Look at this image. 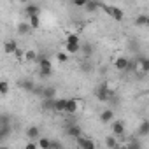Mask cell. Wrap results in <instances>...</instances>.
<instances>
[{
  "mask_svg": "<svg viewBox=\"0 0 149 149\" xmlns=\"http://www.w3.org/2000/svg\"><path fill=\"white\" fill-rule=\"evenodd\" d=\"M100 7H102V11H104V13H107L114 21H123V19H125V13H123V9H119V7H116V6L100 4Z\"/></svg>",
  "mask_w": 149,
  "mask_h": 149,
  "instance_id": "obj_1",
  "label": "cell"
},
{
  "mask_svg": "<svg viewBox=\"0 0 149 149\" xmlns=\"http://www.w3.org/2000/svg\"><path fill=\"white\" fill-rule=\"evenodd\" d=\"M112 95H114V93L109 90V84H107V83H102V84L95 90V97H97L100 102H107Z\"/></svg>",
  "mask_w": 149,
  "mask_h": 149,
  "instance_id": "obj_2",
  "label": "cell"
},
{
  "mask_svg": "<svg viewBox=\"0 0 149 149\" xmlns=\"http://www.w3.org/2000/svg\"><path fill=\"white\" fill-rule=\"evenodd\" d=\"M81 105L83 102L77 100V98H67V104H65V114H76L81 111Z\"/></svg>",
  "mask_w": 149,
  "mask_h": 149,
  "instance_id": "obj_3",
  "label": "cell"
},
{
  "mask_svg": "<svg viewBox=\"0 0 149 149\" xmlns=\"http://www.w3.org/2000/svg\"><path fill=\"white\" fill-rule=\"evenodd\" d=\"M111 130H112V135H114V137H123L125 132H126L125 121H121V119H112V121H111Z\"/></svg>",
  "mask_w": 149,
  "mask_h": 149,
  "instance_id": "obj_4",
  "label": "cell"
},
{
  "mask_svg": "<svg viewBox=\"0 0 149 149\" xmlns=\"http://www.w3.org/2000/svg\"><path fill=\"white\" fill-rule=\"evenodd\" d=\"M65 133H67L70 139H77L79 135H83V128H81L79 125H76V123H68V125L65 126Z\"/></svg>",
  "mask_w": 149,
  "mask_h": 149,
  "instance_id": "obj_5",
  "label": "cell"
},
{
  "mask_svg": "<svg viewBox=\"0 0 149 149\" xmlns=\"http://www.w3.org/2000/svg\"><path fill=\"white\" fill-rule=\"evenodd\" d=\"M37 68L39 70H53V65H51V60L47 58V56H40L39 54V58H37Z\"/></svg>",
  "mask_w": 149,
  "mask_h": 149,
  "instance_id": "obj_6",
  "label": "cell"
},
{
  "mask_svg": "<svg viewBox=\"0 0 149 149\" xmlns=\"http://www.w3.org/2000/svg\"><path fill=\"white\" fill-rule=\"evenodd\" d=\"M25 135H26V139H28V140H37V139L40 137V128H39L37 125H32V126H28V128H26Z\"/></svg>",
  "mask_w": 149,
  "mask_h": 149,
  "instance_id": "obj_7",
  "label": "cell"
},
{
  "mask_svg": "<svg viewBox=\"0 0 149 149\" xmlns=\"http://www.w3.org/2000/svg\"><path fill=\"white\" fill-rule=\"evenodd\" d=\"M76 144L79 146V147H84V149H95V142L93 140H90V139H86L84 135H79L77 139H76Z\"/></svg>",
  "mask_w": 149,
  "mask_h": 149,
  "instance_id": "obj_8",
  "label": "cell"
},
{
  "mask_svg": "<svg viewBox=\"0 0 149 149\" xmlns=\"http://www.w3.org/2000/svg\"><path fill=\"white\" fill-rule=\"evenodd\" d=\"M128 58H125V56H119V58H116L114 60V68L116 70H119V72H125L126 68H128Z\"/></svg>",
  "mask_w": 149,
  "mask_h": 149,
  "instance_id": "obj_9",
  "label": "cell"
},
{
  "mask_svg": "<svg viewBox=\"0 0 149 149\" xmlns=\"http://www.w3.org/2000/svg\"><path fill=\"white\" fill-rule=\"evenodd\" d=\"M81 51V42H65V53L77 54Z\"/></svg>",
  "mask_w": 149,
  "mask_h": 149,
  "instance_id": "obj_10",
  "label": "cell"
},
{
  "mask_svg": "<svg viewBox=\"0 0 149 149\" xmlns=\"http://www.w3.org/2000/svg\"><path fill=\"white\" fill-rule=\"evenodd\" d=\"M37 58H39V53H37L35 49H26V51H25V56H23V61H26V63H35Z\"/></svg>",
  "mask_w": 149,
  "mask_h": 149,
  "instance_id": "obj_11",
  "label": "cell"
},
{
  "mask_svg": "<svg viewBox=\"0 0 149 149\" xmlns=\"http://www.w3.org/2000/svg\"><path fill=\"white\" fill-rule=\"evenodd\" d=\"M112 119H114V111H112V109H104V111L100 112V121H102L104 125L111 123Z\"/></svg>",
  "mask_w": 149,
  "mask_h": 149,
  "instance_id": "obj_12",
  "label": "cell"
},
{
  "mask_svg": "<svg viewBox=\"0 0 149 149\" xmlns=\"http://www.w3.org/2000/svg\"><path fill=\"white\" fill-rule=\"evenodd\" d=\"M65 104H67V98H54L53 100V111L54 112H65Z\"/></svg>",
  "mask_w": 149,
  "mask_h": 149,
  "instance_id": "obj_13",
  "label": "cell"
},
{
  "mask_svg": "<svg viewBox=\"0 0 149 149\" xmlns=\"http://www.w3.org/2000/svg\"><path fill=\"white\" fill-rule=\"evenodd\" d=\"M18 49V44H16V40H6L4 42V53L6 54H14V51Z\"/></svg>",
  "mask_w": 149,
  "mask_h": 149,
  "instance_id": "obj_14",
  "label": "cell"
},
{
  "mask_svg": "<svg viewBox=\"0 0 149 149\" xmlns=\"http://www.w3.org/2000/svg\"><path fill=\"white\" fill-rule=\"evenodd\" d=\"M19 88H21L23 91H26V93H32L33 88H35V84H33L32 79H23V81H19Z\"/></svg>",
  "mask_w": 149,
  "mask_h": 149,
  "instance_id": "obj_15",
  "label": "cell"
},
{
  "mask_svg": "<svg viewBox=\"0 0 149 149\" xmlns=\"http://www.w3.org/2000/svg\"><path fill=\"white\" fill-rule=\"evenodd\" d=\"M28 25L32 30H37L40 26V16L39 14H33V16H28Z\"/></svg>",
  "mask_w": 149,
  "mask_h": 149,
  "instance_id": "obj_16",
  "label": "cell"
},
{
  "mask_svg": "<svg viewBox=\"0 0 149 149\" xmlns=\"http://www.w3.org/2000/svg\"><path fill=\"white\" fill-rule=\"evenodd\" d=\"M11 135V126L9 125H0V142H4Z\"/></svg>",
  "mask_w": 149,
  "mask_h": 149,
  "instance_id": "obj_17",
  "label": "cell"
},
{
  "mask_svg": "<svg viewBox=\"0 0 149 149\" xmlns=\"http://www.w3.org/2000/svg\"><path fill=\"white\" fill-rule=\"evenodd\" d=\"M100 7V2H98V0H88V2H86V6L83 7L84 11H88V13H93V11H97Z\"/></svg>",
  "mask_w": 149,
  "mask_h": 149,
  "instance_id": "obj_18",
  "label": "cell"
},
{
  "mask_svg": "<svg viewBox=\"0 0 149 149\" xmlns=\"http://www.w3.org/2000/svg\"><path fill=\"white\" fill-rule=\"evenodd\" d=\"M25 14L26 16H33V14H40V7L35 6V4H28L25 7Z\"/></svg>",
  "mask_w": 149,
  "mask_h": 149,
  "instance_id": "obj_19",
  "label": "cell"
},
{
  "mask_svg": "<svg viewBox=\"0 0 149 149\" xmlns=\"http://www.w3.org/2000/svg\"><path fill=\"white\" fill-rule=\"evenodd\" d=\"M147 23H149V18H147V14H139V16L135 18V26H139V28H142V26H147Z\"/></svg>",
  "mask_w": 149,
  "mask_h": 149,
  "instance_id": "obj_20",
  "label": "cell"
},
{
  "mask_svg": "<svg viewBox=\"0 0 149 149\" xmlns=\"http://www.w3.org/2000/svg\"><path fill=\"white\" fill-rule=\"evenodd\" d=\"M147 133H149V121H146V119H144V121L140 123V126H139L137 135H139V137H146Z\"/></svg>",
  "mask_w": 149,
  "mask_h": 149,
  "instance_id": "obj_21",
  "label": "cell"
},
{
  "mask_svg": "<svg viewBox=\"0 0 149 149\" xmlns=\"http://www.w3.org/2000/svg\"><path fill=\"white\" fill-rule=\"evenodd\" d=\"M105 146H107L109 149H116V147H119V142L116 140L114 135H107V137H105Z\"/></svg>",
  "mask_w": 149,
  "mask_h": 149,
  "instance_id": "obj_22",
  "label": "cell"
},
{
  "mask_svg": "<svg viewBox=\"0 0 149 149\" xmlns=\"http://www.w3.org/2000/svg\"><path fill=\"white\" fill-rule=\"evenodd\" d=\"M9 90H11V84L7 81H0V97L9 95Z\"/></svg>",
  "mask_w": 149,
  "mask_h": 149,
  "instance_id": "obj_23",
  "label": "cell"
},
{
  "mask_svg": "<svg viewBox=\"0 0 149 149\" xmlns=\"http://www.w3.org/2000/svg\"><path fill=\"white\" fill-rule=\"evenodd\" d=\"M37 147L39 149H49V139H46V137H39L37 139Z\"/></svg>",
  "mask_w": 149,
  "mask_h": 149,
  "instance_id": "obj_24",
  "label": "cell"
},
{
  "mask_svg": "<svg viewBox=\"0 0 149 149\" xmlns=\"http://www.w3.org/2000/svg\"><path fill=\"white\" fill-rule=\"evenodd\" d=\"M30 30H32V28H30L28 23H19V25H18V33H19V35H26Z\"/></svg>",
  "mask_w": 149,
  "mask_h": 149,
  "instance_id": "obj_25",
  "label": "cell"
},
{
  "mask_svg": "<svg viewBox=\"0 0 149 149\" xmlns=\"http://www.w3.org/2000/svg\"><path fill=\"white\" fill-rule=\"evenodd\" d=\"M54 93H56V90L54 88H42V97L44 98H54Z\"/></svg>",
  "mask_w": 149,
  "mask_h": 149,
  "instance_id": "obj_26",
  "label": "cell"
},
{
  "mask_svg": "<svg viewBox=\"0 0 149 149\" xmlns=\"http://www.w3.org/2000/svg\"><path fill=\"white\" fill-rule=\"evenodd\" d=\"M68 53H65V51H60V53H56V60H58V63H67L68 61Z\"/></svg>",
  "mask_w": 149,
  "mask_h": 149,
  "instance_id": "obj_27",
  "label": "cell"
},
{
  "mask_svg": "<svg viewBox=\"0 0 149 149\" xmlns=\"http://www.w3.org/2000/svg\"><path fill=\"white\" fill-rule=\"evenodd\" d=\"M65 42H81V40H79V35L77 33H68L65 37Z\"/></svg>",
  "mask_w": 149,
  "mask_h": 149,
  "instance_id": "obj_28",
  "label": "cell"
},
{
  "mask_svg": "<svg viewBox=\"0 0 149 149\" xmlns=\"http://www.w3.org/2000/svg\"><path fill=\"white\" fill-rule=\"evenodd\" d=\"M14 56H16V60H18V61H23V56H25V51H23L21 47H18V49L14 51Z\"/></svg>",
  "mask_w": 149,
  "mask_h": 149,
  "instance_id": "obj_29",
  "label": "cell"
},
{
  "mask_svg": "<svg viewBox=\"0 0 149 149\" xmlns=\"http://www.w3.org/2000/svg\"><path fill=\"white\" fill-rule=\"evenodd\" d=\"M39 76H40L42 79H47V77L53 76V70H39Z\"/></svg>",
  "mask_w": 149,
  "mask_h": 149,
  "instance_id": "obj_30",
  "label": "cell"
},
{
  "mask_svg": "<svg viewBox=\"0 0 149 149\" xmlns=\"http://www.w3.org/2000/svg\"><path fill=\"white\" fill-rule=\"evenodd\" d=\"M86 2H88V0H72V4L76 6V7H79V9H83L86 6Z\"/></svg>",
  "mask_w": 149,
  "mask_h": 149,
  "instance_id": "obj_31",
  "label": "cell"
},
{
  "mask_svg": "<svg viewBox=\"0 0 149 149\" xmlns=\"http://www.w3.org/2000/svg\"><path fill=\"white\" fill-rule=\"evenodd\" d=\"M61 147V142L58 140H49V149H60Z\"/></svg>",
  "mask_w": 149,
  "mask_h": 149,
  "instance_id": "obj_32",
  "label": "cell"
},
{
  "mask_svg": "<svg viewBox=\"0 0 149 149\" xmlns=\"http://www.w3.org/2000/svg\"><path fill=\"white\" fill-rule=\"evenodd\" d=\"M25 147H26V149H39V147H37V140H30V142H26Z\"/></svg>",
  "mask_w": 149,
  "mask_h": 149,
  "instance_id": "obj_33",
  "label": "cell"
},
{
  "mask_svg": "<svg viewBox=\"0 0 149 149\" xmlns=\"http://www.w3.org/2000/svg\"><path fill=\"white\" fill-rule=\"evenodd\" d=\"M90 49H91V46H84V53H86V54H90V53H91Z\"/></svg>",
  "mask_w": 149,
  "mask_h": 149,
  "instance_id": "obj_34",
  "label": "cell"
},
{
  "mask_svg": "<svg viewBox=\"0 0 149 149\" xmlns=\"http://www.w3.org/2000/svg\"><path fill=\"white\" fill-rule=\"evenodd\" d=\"M16 2H21V4H26V2H28V0H16Z\"/></svg>",
  "mask_w": 149,
  "mask_h": 149,
  "instance_id": "obj_35",
  "label": "cell"
}]
</instances>
